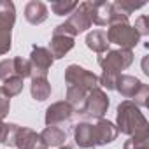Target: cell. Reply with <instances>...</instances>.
<instances>
[{"mask_svg":"<svg viewBox=\"0 0 149 149\" xmlns=\"http://www.w3.org/2000/svg\"><path fill=\"white\" fill-rule=\"evenodd\" d=\"M125 149H149L147 147V133H140V135L132 137L125 144Z\"/></svg>","mask_w":149,"mask_h":149,"instance_id":"cell-20","label":"cell"},{"mask_svg":"<svg viewBox=\"0 0 149 149\" xmlns=\"http://www.w3.org/2000/svg\"><path fill=\"white\" fill-rule=\"evenodd\" d=\"M51 93V86L49 83L46 81V77H40V79H33L32 83V95L35 100H46Z\"/></svg>","mask_w":149,"mask_h":149,"instance_id":"cell-17","label":"cell"},{"mask_svg":"<svg viewBox=\"0 0 149 149\" xmlns=\"http://www.w3.org/2000/svg\"><path fill=\"white\" fill-rule=\"evenodd\" d=\"M109 107V100L105 97V93L98 88L91 90L90 95L86 97V102H84V107L81 112L88 114V116H95V118H102L104 112L107 111Z\"/></svg>","mask_w":149,"mask_h":149,"instance_id":"cell-7","label":"cell"},{"mask_svg":"<svg viewBox=\"0 0 149 149\" xmlns=\"http://www.w3.org/2000/svg\"><path fill=\"white\" fill-rule=\"evenodd\" d=\"M76 142L81 147H93V125L81 123L76 126Z\"/></svg>","mask_w":149,"mask_h":149,"instance_id":"cell-15","label":"cell"},{"mask_svg":"<svg viewBox=\"0 0 149 149\" xmlns=\"http://www.w3.org/2000/svg\"><path fill=\"white\" fill-rule=\"evenodd\" d=\"M107 39H109V42H114V44H119L125 49H130V47L137 46L139 33L128 23H116V25H111L109 26Z\"/></svg>","mask_w":149,"mask_h":149,"instance_id":"cell-4","label":"cell"},{"mask_svg":"<svg viewBox=\"0 0 149 149\" xmlns=\"http://www.w3.org/2000/svg\"><path fill=\"white\" fill-rule=\"evenodd\" d=\"M111 18H112V4L111 2H93V6H91V23L109 25Z\"/></svg>","mask_w":149,"mask_h":149,"instance_id":"cell-12","label":"cell"},{"mask_svg":"<svg viewBox=\"0 0 149 149\" xmlns=\"http://www.w3.org/2000/svg\"><path fill=\"white\" fill-rule=\"evenodd\" d=\"M40 139L46 146H51V147H56V146H61L65 142V132L56 128V126H47L42 133H40Z\"/></svg>","mask_w":149,"mask_h":149,"instance_id":"cell-16","label":"cell"},{"mask_svg":"<svg viewBox=\"0 0 149 149\" xmlns=\"http://www.w3.org/2000/svg\"><path fill=\"white\" fill-rule=\"evenodd\" d=\"M146 23H147V16H140V18L137 19V23H135V32L139 33V37L149 33V30H147L149 26H146Z\"/></svg>","mask_w":149,"mask_h":149,"instance_id":"cell-22","label":"cell"},{"mask_svg":"<svg viewBox=\"0 0 149 149\" xmlns=\"http://www.w3.org/2000/svg\"><path fill=\"white\" fill-rule=\"evenodd\" d=\"M14 76H16V72H14V60H4V61H0V79L7 81V79H11Z\"/></svg>","mask_w":149,"mask_h":149,"instance_id":"cell-21","label":"cell"},{"mask_svg":"<svg viewBox=\"0 0 149 149\" xmlns=\"http://www.w3.org/2000/svg\"><path fill=\"white\" fill-rule=\"evenodd\" d=\"M16 19L14 4L2 0L0 2V54H4L11 47V28Z\"/></svg>","mask_w":149,"mask_h":149,"instance_id":"cell-2","label":"cell"},{"mask_svg":"<svg viewBox=\"0 0 149 149\" xmlns=\"http://www.w3.org/2000/svg\"><path fill=\"white\" fill-rule=\"evenodd\" d=\"M72 46H74V37L68 33H63L56 28L53 40H51V46H49V53L53 58H61L67 51L72 49Z\"/></svg>","mask_w":149,"mask_h":149,"instance_id":"cell-8","label":"cell"},{"mask_svg":"<svg viewBox=\"0 0 149 149\" xmlns=\"http://www.w3.org/2000/svg\"><path fill=\"white\" fill-rule=\"evenodd\" d=\"M77 6H79L77 2H54V4H51V9H53L54 14H58V16H65V14L72 13Z\"/></svg>","mask_w":149,"mask_h":149,"instance_id":"cell-19","label":"cell"},{"mask_svg":"<svg viewBox=\"0 0 149 149\" xmlns=\"http://www.w3.org/2000/svg\"><path fill=\"white\" fill-rule=\"evenodd\" d=\"M118 130L114 128L112 123L105 121V119H98L97 125H93V144L102 146V144H109L116 139Z\"/></svg>","mask_w":149,"mask_h":149,"instance_id":"cell-9","label":"cell"},{"mask_svg":"<svg viewBox=\"0 0 149 149\" xmlns=\"http://www.w3.org/2000/svg\"><path fill=\"white\" fill-rule=\"evenodd\" d=\"M28 61H30V76L33 79H40V77H46L47 68L53 63V56H51V53L47 49L33 46L32 58Z\"/></svg>","mask_w":149,"mask_h":149,"instance_id":"cell-6","label":"cell"},{"mask_svg":"<svg viewBox=\"0 0 149 149\" xmlns=\"http://www.w3.org/2000/svg\"><path fill=\"white\" fill-rule=\"evenodd\" d=\"M86 44L90 49L97 51V53H104L109 46V39H107V33L102 32V30H95L91 32L88 37H86Z\"/></svg>","mask_w":149,"mask_h":149,"instance_id":"cell-14","label":"cell"},{"mask_svg":"<svg viewBox=\"0 0 149 149\" xmlns=\"http://www.w3.org/2000/svg\"><path fill=\"white\" fill-rule=\"evenodd\" d=\"M9 112V98L4 95V91L0 90V119Z\"/></svg>","mask_w":149,"mask_h":149,"instance_id":"cell-23","label":"cell"},{"mask_svg":"<svg viewBox=\"0 0 149 149\" xmlns=\"http://www.w3.org/2000/svg\"><path fill=\"white\" fill-rule=\"evenodd\" d=\"M133 60V54L130 49H121V51H109L107 54L98 58V63L102 65L104 72L119 76V70L126 68Z\"/></svg>","mask_w":149,"mask_h":149,"instance_id":"cell-3","label":"cell"},{"mask_svg":"<svg viewBox=\"0 0 149 149\" xmlns=\"http://www.w3.org/2000/svg\"><path fill=\"white\" fill-rule=\"evenodd\" d=\"M114 88L126 98H137L139 97V91L144 88V84L135 79V77H130V76H118L116 79V84Z\"/></svg>","mask_w":149,"mask_h":149,"instance_id":"cell-10","label":"cell"},{"mask_svg":"<svg viewBox=\"0 0 149 149\" xmlns=\"http://www.w3.org/2000/svg\"><path fill=\"white\" fill-rule=\"evenodd\" d=\"M2 130H4V123L0 121V135H2Z\"/></svg>","mask_w":149,"mask_h":149,"instance_id":"cell-24","label":"cell"},{"mask_svg":"<svg viewBox=\"0 0 149 149\" xmlns=\"http://www.w3.org/2000/svg\"><path fill=\"white\" fill-rule=\"evenodd\" d=\"M25 18H26L32 25H40V23L46 21V18H47V7H46L42 2L32 0V2H28L26 7H25Z\"/></svg>","mask_w":149,"mask_h":149,"instance_id":"cell-13","label":"cell"},{"mask_svg":"<svg viewBox=\"0 0 149 149\" xmlns=\"http://www.w3.org/2000/svg\"><path fill=\"white\" fill-rule=\"evenodd\" d=\"M65 79L68 83V86H76V88H81V90H86V91H91L97 88L98 84V77L95 74L84 70L83 67H77V65H70L65 72Z\"/></svg>","mask_w":149,"mask_h":149,"instance_id":"cell-5","label":"cell"},{"mask_svg":"<svg viewBox=\"0 0 149 149\" xmlns=\"http://www.w3.org/2000/svg\"><path fill=\"white\" fill-rule=\"evenodd\" d=\"M61 149H70V147H67V146H65V147H61Z\"/></svg>","mask_w":149,"mask_h":149,"instance_id":"cell-25","label":"cell"},{"mask_svg":"<svg viewBox=\"0 0 149 149\" xmlns=\"http://www.w3.org/2000/svg\"><path fill=\"white\" fill-rule=\"evenodd\" d=\"M21 88H23V79L18 77V76H14V77L7 79L6 84H4V88H0V90L4 91V95H6L7 98H11V97L18 95V93L21 91Z\"/></svg>","mask_w":149,"mask_h":149,"instance_id":"cell-18","label":"cell"},{"mask_svg":"<svg viewBox=\"0 0 149 149\" xmlns=\"http://www.w3.org/2000/svg\"><path fill=\"white\" fill-rule=\"evenodd\" d=\"M72 114V107L68 105V102H58L54 105H51L47 109V114H46V125L47 126H54L56 123L63 121V119H68Z\"/></svg>","mask_w":149,"mask_h":149,"instance_id":"cell-11","label":"cell"},{"mask_svg":"<svg viewBox=\"0 0 149 149\" xmlns=\"http://www.w3.org/2000/svg\"><path fill=\"white\" fill-rule=\"evenodd\" d=\"M118 125H119V130L123 133H128V135L147 133L146 118L142 116L139 107H135V104H132L130 100L123 102L118 107Z\"/></svg>","mask_w":149,"mask_h":149,"instance_id":"cell-1","label":"cell"}]
</instances>
